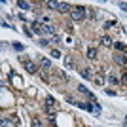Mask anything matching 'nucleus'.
Instances as JSON below:
<instances>
[{
    "label": "nucleus",
    "mask_w": 127,
    "mask_h": 127,
    "mask_svg": "<svg viewBox=\"0 0 127 127\" xmlns=\"http://www.w3.org/2000/svg\"><path fill=\"white\" fill-rule=\"evenodd\" d=\"M70 13H72V19H74V21H82V19L85 17V8L76 6V8H72V11H70Z\"/></svg>",
    "instance_id": "f257e3e1"
},
{
    "label": "nucleus",
    "mask_w": 127,
    "mask_h": 127,
    "mask_svg": "<svg viewBox=\"0 0 127 127\" xmlns=\"http://www.w3.org/2000/svg\"><path fill=\"white\" fill-rule=\"evenodd\" d=\"M80 74H82V78L91 80V78H93V70H91L89 66H85V68H80Z\"/></svg>",
    "instance_id": "f03ea898"
},
{
    "label": "nucleus",
    "mask_w": 127,
    "mask_h": 127,
    "mask_svg": "<svg viewBox=\"0 0 127 127\" xmlns=\"http://www.w3.org/2000/svg\"><path fill=\"white\" fill-rule=\"evenodd\" d=\"M25 68H27V72H31V74H34V72L38 70V66H36L34 63H32V61H25Z\"/></svg>",
    "instance_id": "7ed1b4c3"
},
{
    "label": "nucleus",
    "mask_w": 127,
    "mask_h": 127,
    "mask_svg": "<svg viewBox=\"0 0 127 127\" xmlns=\"http://www.w3.org/2000/svg\"><path fill=\"white\" fill-rule=\"evenodd\" d=\"M114 61H116V63L120 64V66H125V64H127L125 55H120V53H116V55H114Z\"/></svg>",
    "instance_id": "20e7f679"
},
{
    "label": "nucleus",
    "mask_w": 127,
    "mask_h": 127,
    "mask_svg": "<svg viewBox=\"0 0 127 127\" xmlns=\"http://www.w3.org/2000/svg\"><path fill=\"white\" fill-rule=\"evenodd\" d=\"M40 66H42L44 70H51V68H53V66H51V61H49V59H46V57L40 59Z\"/></svg>",
    "instance_id": "39448f33"
},
{
    "label": "nucleus",
    "mask_w": 127,
    "mask_h": 127,
    "mask_svg": "<svg viewBox=\"0 0 127 127\" xmlns=\"http://www.w3.org/2000/svg\"><path fill=\"white\" fill-rule=\"evenodd\" d=\"M57 10L63 11V13H66V11H72V6H70V4H64V2H59Z\"/></svg>",
    "instance_id": "423d86ee"
},
{
    "label": "nucleus",
    "mask_w": 127,
    "mask_h": 127,
    "mask_svg": "<svg viewBox=\"0 0 127 127\" xmlns=\"http://www.w3.org/2000/svg\"><path fill=\"white\" fill-rule=\"evenodd\" d=\"M101 44H102V46H106V48H112V46H114V42H112V38L108 36V34H104V36L101 38Z\"/></svg>",
    "instance_id": "0eeeda50"
},
{
    "label": "nucleus",
    "mask_w": 127,
    "mask_h": 127,
    "mask_svg": "<svg viewBox=\"0 0 127 127\" xmlns=\"http://www.w3.org/2000/svg\"><path fill=\"white\" fill-rule=\"evenodd\" d=\"M114 48H116L118 51H123V55H125V59H127V46H125V44H122V42H114Z\"/></svg>",
    "instance_id": "6e6552de"
},
{
    "label": "nucleus",
    "mask_w": 127,
    "mask_h": 127,
    "mask_svg": "<svg viewBox=\"0 0 127 127\" xmlns=\"http://www.w3.org/2000/svg\"><path fill=\"white\" fill-rule=\"evenodd\" d=\"M42 34H55V29H53V25H42Z\"/></svg>",
    "instance_id": "1a4fd4ad"
},
{
    "label": "nucleus",
    "mask_w": 127,
    "mask_h": 127,
    "mask_svg": "<svg viewBox=\"0 0 127 127\" xmlns=\"http://www.w3.org/2000/svg\"><path fill=\"white\" fill-rule=\"evenodd\" d=\"M78 91H80V93H84V95H87L89 99H95V97H93V93H91V91L87 89L85 85H78Z\"/></svg>",
    "instance_id": "9d476101"
},
{
    "label": "nucleus",
    "mask_w": 127,
    "mask_h": 127,
    "mask_svg": "<svg viewBox=\"0 0 127 127\" xmlns=\"http://www.w3.org/2000/svg\"><path fill=\"white\" fill-rule=\"evenodd\" d=\"M17 6H19L21 10H32V6L29 4V2H25V0H19V2H17Z\"/></svg>",
    "instance_id": "9b49d317"
},
{
    "label": "nucleus",
    "mask_w": 127,
    "mask_h": 127,
    "mask_svg": "<svg viewBox=\"0 0 127 127\" xmlns=\"http://www.w3.org/2000/svg\"><path fill=\"white\" fill-rule=\"evenodd\" d=\"M31 29H32L34 32H42V25H40L38 21H32V23H31Z\"/></svg>",
    "instance_id": "f8f14e48"
},
{
    "label": "nucleus",
    "mask_w": 127,
    "mask_h": 127,
    "mask_svg": "<svg viewBox=\"0 0 127 127\" xmlns=\"http://www.w3.org/2000/svg\"><path fill=\"white\" fill-rule=\"evenodd\" d=\"M64 66H66V68H74V61L70 57H64Z\"/></svg>",
    "instance_id": "ddd939ff"
},
{
    "label": "nucleus",
    "mask_w": 127,
    "mask_h": 127,
    "mask_svg": "<svg viewBox=\"0 0 127 127\" xmlns=\"http://www.w3.org/2000/svg\"><path fill=\"white\" fill-rule=\"evenodd\" d=\"M87 57H89V59H97V49L89 48V49H87Z\"/></svg>",
    "instance_id": "4468645a"
},
{
    "label": "nucleus",
    "mask_w": 127,
    "mask_h": 127,
    "mask_svg": "<svg viewBox=\"0 0 127 127\" xmlns=\"http://www.w3.org/2000/svg\"><path fill=\"white\" fill-rule=\"evenodd\" d=\"M46 6H48V8H53V10H57L59 2H55V0H48V2H46Z\"/></svg>",
    "instance_id": "2eb2a0df"
},
{
    "label": "nucleus",
    "mask_w": 127,
    "mask_h": 127,
    "mask_svg": "<svg viewBox=\"0 0 127 127\" xmlns=\"http://www.w3.org/2000/svg\"><path fill=\"white\" fill-rule=\"evenodd\" d=\"M95 84H97V85H104V78H102L101 74H97V76H95Z\"/></svg>",
    "instance_id": "dca6fc26"
},
{
    "label": "nucleus",
    "mask_w": 127,
    "mask_h": 127,
    "mask_svg": "<svg viewBox=\"0 0 127 127\" xmlns=\"http://www.w3.org/2000/svg\"><path fill=\"white\" fill-rule=\"evenodd\" d=\"M13 49H15V51H23V49H25V46H23V44H19V42H13Z\"/></svg>",
    "instance_id": "f3484780"
},
{
    "label": "nucleus",
    "mask_w": 127,
    "mask_h": 127,
    "mask_svg": "<svg viewBox=\"0 0 127 127\" xmlns=\"http://www.w3.org/2000/svg\"><path fill=\"white\" fill-rule=\"evenodd\" d=\"M53 104H55V99H53V97H48V99H46V106H48V108H51Z\"/></svg>",
    "instance_id": "a211bd4d"
},
{
    "label": "nucleus",
    "mask_w": 127,
    "mask_h": 127,
    "mask_svg": "<svg viewBox=\"0 0 127 127\" xmlns=\"http://www.w3.org/2000/svg\"><path fill=\"white\" fill-rule=\"evenodd\" d=\"M11 80L15 82V85H21V84H23V80H21V78H17V76L13 74V72H11Z\"/></svg>",
    "instance_id": "6ab92c4d"
},
{
    "label": "nucleus",
    "mask_w": 127,
    "mask_h": 127,
    "mask_svg": "<svg viewBox=\"0 0 127 127\" xmlns=\"http://www.w3.org/2000/svg\"><path fill=\"white\" fill-rule=\"evenodd\" d=\"M108 84H112V85H114V84H118V78H116L114 74H110V76H108Z\"/></svg>",
    "instance_id": "aec40b11"
},
{
    "label": "nucleus",
    "mask_w": 127,
    "mask_h": 127,
    "mask_svg": "<svg viewBox=\"0 0 127 127\" xmlns=\"http://www.w3.org/2000/svg\"><path fill=\"white\" fill-rule=\"evenodd\" d=\"M32 125H34V127H42V122H40V120H36V118H34V120H32Z\"/></svg>",
    "instance_id": "412c9836"
},
{
    "label": "nucleus",
    "mask_w": 127,
    "mask_h": 127,
    "mask_svg": "<svg viewBox=\"0 0 127 127\" xmlns=\"http://www.w3.org/2000/svg\"><path fill=\"white\" fill-rule=\"evenodd\" d=\"M51 40H53L55 44H59V42H61V36H59V34H53V36H51Z\"/></svg>",
    "instance_id": "4be33fe9"
},
{
    "label": "nucleus",
    "mask_w": 127,
    "mask_h": 127,
    "mask_svg": "<svg viewBox=\"0 0 127 127\" xmlns=\"http://www.w3.org/2000/svg\"><path fill=\"white\" fill-rule=\"evenodd\" d=\"M51 55H53L55 59H59V57H61V51H59V49H53V51H51Z\"/></svg>",
    "instance_id": "5701e85b"
},
{
    "label": "nucleus",
    "mask_w": 127,
    "mask_h": 127,
    "mask_svg": "<svg viewBox=\"0 0 127 127\" xmlns=\"http://www.w3.org/2000/svg\"><path fill=\"white\" fill-rule=\"evenodd\" d=\"M118 6H120V8H122L123 11H127V4H125V2H120V4H118Z\"/></svg>",
    "instance_id": "b1692460"
},
{
    "label": "nucleus",
    "mask_w": 127,
    "mask_h": 127,
    "mask_svg": "<svg viewBox=\"0 0 127 127\" xmlns=\"http://www.w3.org/2000/svg\"><path fill=\"white\" fill-rule=\"evenodd\" d=\"M104 27H106V29H110V27H114V23H112V21H106Z\"/></svg>",
    "instance_id": "393cba45"
},
{
    "label": "nucleus",
    "mask_w": 127,
    "mask_h": 127,
    "mask_svg": "<svg viewBox=\"0 0 127 127\" xmlns=\"http://www.w3.org/2000/svg\"><path fill=\"white\" fill-rule=\"evenodd\" d=\"M123 80H125V82H127V70H125V76H123Z\"/></svg>",
    "instance_id": "a878e982"
},
{
    "label": "nucleus",
    "mask_w": 127,
    "mask_h": 127,
    "mask_svg": "<svg viewBox=\"0 0 127 127\" xmlns=\"http://www.w3.org/2000/svg\"><path fill=\"white\" fill-rule=\"evenodd\" d=\"M125 123H127V116H125Z\"/></svg>",
    "instance_id": "bb28decb"
}]
</instances>
